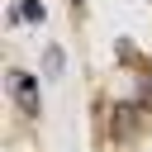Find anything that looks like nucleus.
<instances>
[{"label": "nucleus", "instance_id": "1", "mask_svg": "<svg viewBox=\"0 0 152 152\" xmlns=\"http://www.w3.org/2000/svg\"><path fill=\"white\" fill-rule=\"evenodd\" d=\"M5 90H10V100L19 104V114H28V119H38V114H43V100H38V81H33L28 71H19V66H14V71L5 76Z\"/></svg>", "mask_w": 152, "mask_h": 152}, {"label": "nucleus", "instance_id": "2", "mask_svg": "<svg viewBox=\"0 0 152 152\" xmlns=\"http://www.w3.org/2000/svg\"><path fill=\"white\" fill-rule=\"evenodd\" d=\"M133 124H138V109H133V104H119V109H114V119H109V128H114L119 138H128V133H133Z\"/></svg>", "mask_w": 152, "mask_h": 152}, {"label": "nucleus", "instance_id": "3", "mask_svg": "<svg viewBox=\"0 0 152 152\" xmlns=\"http://www.w3.org/2000/svg\"><path fill=\"white\" fill-rule=\"evenodd\" d=\"M14 19H28V24H43V19H48V10H43L38 0H19V10H14Z\"/></svg>", "mask_w": 152, "mask_h": 152}, {"label": "nucleus", "instance_id": "4", "mask_svg": "<svg viewBox=\"0 0 152 152\" xmlns=\"http://www.w3.org/2000/svg\"><path fill=\"white\" fill-rule=\"evenodd\" d=\"M43 66H48V76H57V71H62V52H57V48H48V57H43Z\"/></svg>", "mask_w": 152, "mask_h": 152}]
</instances>
